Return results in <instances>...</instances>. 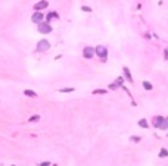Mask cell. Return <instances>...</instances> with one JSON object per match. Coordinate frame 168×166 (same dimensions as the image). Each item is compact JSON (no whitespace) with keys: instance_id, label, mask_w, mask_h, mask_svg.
Wrapping results in <instances>:
<instances>
[{"instance_id":"1","label":"cell","mask_w":168,"mask_h":166,"mask_svg":"<svg viewBox=\"0 0 168 166\" xmlns=\"http://www.w3.org/2000/svg\"><path fill=\"white\" fill-rule=\"evenodd\" d=\"M152 125L155 128L159 129H168V118H162V116H155L152 119Z\"/></svg>"},{"instance_id":"2","label":"cell","mask_w":168,"mask_h":166,"mask_svg":"<svg viewBox=\"0 0 168 166\" xmlns=\"http://www.w3.org/2000/svg\"><path fill=\"white\" fill-rule=\"evenodd\" d=\"M38 31H40L41 34H49V32H52L50 24H49V22H41V24H38Z\"/></svg>"},{"instance_id":"3","label":"cell","mask_w":168,"mask_h":166,"mask_svg":"<svg viewBox=\"0 0 168 166\" xmlns=\"http://www.w3.org/2000/svg\"><path fill=\"white\" fill-rule=\"evenodd\" d=\"M49 49H50V43H49L47 40L38 41V44H37V50H38V51H46V50H49Z\"/></svg>"},{"instance_id":"4","label":"cell","mask_w":168,"mask_h":166,"mask_svg":"<svg viewBox=\"0 0 168 166\" xmlns=\"http://www.w3.org/2000/svg\"><path fill=\"white\" fill-rule=\"evenodd\" d=\"M83 55H84L86 59H92V57L96 55V49H93V47H90V46H87V47L84 49V51H83Z\"/></svg>"},{"instance_id":"5","label":"cell","mask_w":168,"mask_h":166,"mask_svg":"<svg viewBox=\"0 0 168 166\" xmlns=\"http://www.w3.org/2000/svg\"><path fill=\"white\" fill-rule=\"evenodd\" d=\"M43 19H44V13H41V12H35V13H33V16H31V21L35 22V24H41Z\"/></svg>"},{"instance_id":"6","label":"cell","mask_w":168,"mask_h":166,"mask_svg":"<svg viewBox=\"0 0 168 166\" xmlns=\"http://www.w3.org/2000/svg\"><path fill=\"white\" fill-rule=\"evenodd\" d=\"M96 55L100 56V57L105 60V59H106V55H108V50H106V47H103V46H97V47H96Z\"/></svg>"},{"instance_id":"7","label":"cell","mask_w":168,"mask_h":166,"mask_svg":"<svg viewBox=\"0 0 168 166\" xmlns=\"http://www.w3.org/2000/svg\"><path fill=\"white\" fill-rule=\"evenodd\" d=\"M47 5H49V3L46 2V0H40V2H38L37 5H35V6H34V9L37 10V12H40L41 9H46V7H47Z\"/></svg>"},{"instance_id":"8","label":"cell","mask_w":168,"mask_h":166,"mask_svg":"<svg viewBox=\"0 0 168 166\" xmlns=\"http://www.w3.org/2000/svg\"><path fill=\"white\" fill-rule=\"evenodd\" d=\"M122 71H124V75H125V78L128 80V82H133V76H131V74H130V69H128L127 66H124Z\"/></svg>"},{"instance_id":"9","label":"cell","mask_w":168,"mask_h":166,"mask_svg":"<svg viewBox=\"0 0 168 166\" xmlns=\"http://www.w3.org/2000/svg\"><path fill=\"white\" fill-rule=\"evenodd\" d=\"M53 18H56V19H58V18H59V15H58L56 12H50V13H47V15H46V21H47V22H49L50 19H53Z\"/></svg>"},{"instance_id":"10","label":"cell","mask_w":168,"mask_h":166,"mask_svg":"<svg viewBox=\"0 0 168 166\" xmlns=\"http://www.w3.org/2000/svg\"><path fill=\"white\" fill-rule=\"evenodd\" d=\"M137 124H139V126H141V128H149V122H147L146 119H140Z\"/></svg>"},{"instance_id":"11","label":"cell","mask_w":168,"mask_h":166,"mask_svg":"<svg viewBox=\"0 0 168 166\" xmlns=\"http://www.w3.org/2000/svg\"><path fill=\"white\" fill-rule=\"evenodd\" d=\"M24 94H25V96H28V97H37V93L33 91V90H25V91H24Z\"/></svg>"},{"instance_id":"12","label":"cell","mask_w":168,"mask_h":166,"mask_svg":"<svg viewBox=\"0 0 168 166\" xmlns=\"http://www.w3.org/2000/svg\"><path fill=\"white\" fill-rule=\"evenodd\" d=\"M159 157H161V159L168 157V150H167V148H161V150H159Z\"/></svg>"},{"instance_id":"13","label":"cell","mask_w":168,"mask_h":166,"mask_svg":"<svg viewBox=\"0 0 168 166\" xmlns=\"http://www.w3.org/2000/svg\"><path fill=\"white\" fill-rule=\"evenodd\" d=\"M143 88H145V90H152V88H153V85L150 84L149 81H143Z\"/></svg>"},{"instance_id":"14","label":"cell","mask_w":168,"mask_h":166,"mask_svg":"<svg viewBox=\"0 0 168 166\" xmlns=\"http://www.w3.org/2000/svg\"><path fill=\"white\" fill-rule=\"evenodd\" d=\"M40 119H41V116H40V115H34V116H31L28 121H30V122H38Z\"/></svg>"},{"instance_id":"15","label":"cell","mask_w":168,"mask_h":166,"mask_svg":"<svg viewBox=\"0 0 168 166\" xmlns=\"http://www.w3.org/2000/svg\"><path fill=\"white\" fill-rule=\"evenodd\" d=\"M130 141H133V143H140V141H141V138H140V137H137V135H133V137L130 138Z\"/></svg>"},{"instance_id":"16","label":"cell","mask_w":168,"mask_h":166,"mask_svg":"<svg viewBox=\"0 0 168 166\" xmlns=\"http://www.w3.org/2000/svg\"><path fill=\"white\" fill-rule=\"evenodd\" d=\"M59 91H60V93H72L74 88H72V87H68V88H60Z\"/></svg>"},{"instance_id":"17","label":"cell","mask_w":168,"mask_h":166,"mask_svg":"<svg viewBox=\"0 0 168 166\" xmlns=\"http://www.w3.org/2000/svg\"><path fill=\"white\" fill-rule=\"evenodd\" d=\"M93 94H106V90L105 88H97L93 91Z\"/></svg>"},{"instance_id":"18","label":"cell","mask_w":168,"mask_h":166,"mask_svg":"<svg viewBox=\"0 0 168 166\" xmlns=\"http://www.w3.org/2000/svg\"><path fill=\"white\" fill-rule=\"evenodd\" d=\"M115 84H117L118 87H124L122 84H124V80H122V78L119 76V78H117V81H115Z\"/></svg>"},{"instance_id":"19","label":"cell","mask_w":168,"mask_h":166,"mask_svg":"<svg viewBox=\"0 0 168 166\" xmlns=\"http://www.w3.org/2000/svg\"><path fill=\"white\" fill-rule=\"evenodd\" d=\"M109 88H111V90H117V88H119V87L115 84V82H112V84H109Z\"/></svg>"},{"instance_id":"20","label":"cell","mask_w":168,"mask_h":166,"mask_svg":"<svg viewBox=\"0 0 168 166\" xmlns=\"http://www.w3.org/2000/svg\"><path fill=\"white\" fill-rule=\"evenodd\" d=\"M81 10H83V12H92V7H88V6H83V7H81Z\"/></svg>"},{"instance_id":"21","label":"cell","mask_w":168,"mask_h":166,"mask_svg":"<svg viewBox=\"0 0 168 166\" xmlns=\"http://www.w3.org/2000/svg\"><path fill=\"white\" fill-rule=\"evenodd\" d=\"M40 166H50V162H43L40 163Z\"/></svg>"},{"instance_id":"22","label":"cell","mask_w":168,"mask_h":166,"mask_svg":"<svg viewBox=\"0 0 168 166\" xmlns=\"http://www.w3.org/2000/svg\"><path fill=\"white\" fill-rule=\"evenodd\" d=\"M12 166H15V165H12Z\"/></svg>"}]
</instances>
